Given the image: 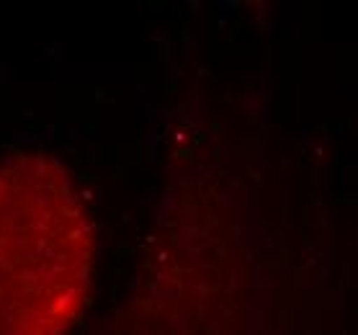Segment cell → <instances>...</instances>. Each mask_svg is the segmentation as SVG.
Returning <instances> with one entry per match:
<instances>
[{"label":"cell","instance_id":"6da1fadb","mask_svg":"<svg viewBox=\"0 0 358 335\" xmlns=\"http://www.w3.org/2000/svg\"><path fill=\"white\" fill-rule=\"evenodd\" d=\"M93 261V222L65 165L44 152L0 160V335H65Z\"/></svg>","mask_w":358,"mask_h":335}]
</instances>
